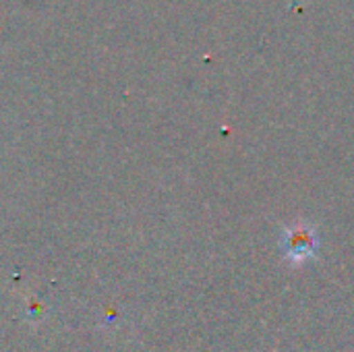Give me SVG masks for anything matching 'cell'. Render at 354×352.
Here are the masks:
<instances>
[{"mask_svg": "<svg viewBox=\"0 0 354 352\" xmlns=\"http://www.w3.org/2000/svg\"><path fill=\"white\" fill-rule=\"evenodd\" d=\"M284 253L288 257V261L292 263H303L307 259H311L317 251V237L315 230L307 224H295L292 228H288L284 232Z\"/></svg>", "mask_w": 354, "mask_h": 352, "instance_id": "1", "label": "cell"}]
</instances>
